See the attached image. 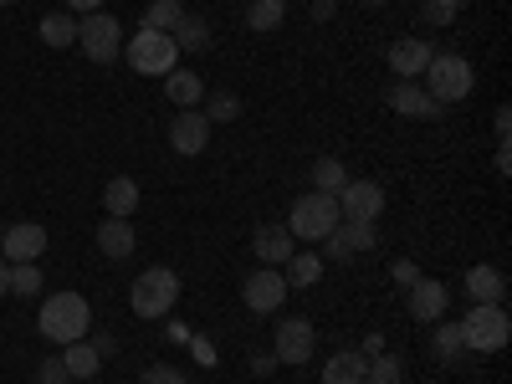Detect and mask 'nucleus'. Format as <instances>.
<instances>
[{"label":"nucleus","mask_w":512,"mask_h":384,"mask_svg":"<svg viewBox=\"0 0 512 384\" xmlns=\"http://www.w3.org/2000/svg\"><path fill=\"white\" fill-rule=\"evenodd\" d=\"M36 384H72V374H67V364H62V359H41Z\"/></svg>","instance_id":"f704fd0d"},{"label":"nucleus","mask_w":512,"mask_h":384,"mask_svg":"<svg viewBox=\"0 0 512 384\" xmlns=\"http://www.w3.org/2000/svg\"><path fill=\"white\" fill-rule=\"evenodd\" d=\"M0 6H11V0H0Z\"/></svg>","instance_id":"de8ad7c7"},{"label":"nucleus","mask_w":512,"mask_h":384,"mask_svg":"<svg viewBox=\"0 0 512 384\" xmlns=\"http://www.w3.org/2000/svg\"><path fill=\"white\" fill-rule=\"evenodd\" d=\"M47 251V231H41L36 221L26 226H6V241H0V256L16 267V262H36V256Z\"/></svg>","instance_id":"ddd939ff"},{"label":"nucleus","mask_w":512,"mask_h":384,"mask_svg":"<svg viewBox=\"0 0 512 384\" xmlns=\"http://www.w3.org/2000/svg\"><path fill=\"white\" fill-rule=\"evenodd\" d=\"M354 175H349V164L338 159V154H323L318 164H313V190H323V195H338Z\"/></svg>","instance_id":"4be33fe9"},{"label":"nucleus","mask_w":512,"mask_h":384,"mask_svg":"<svg viewBox=\"0 0 512 384\" xmlns=\"http://www.w3.org/2000/svg\"><path fill=\"white\" fill-rule=\"evenodd\" d=\"M364 6H384V0H364Z\"/></svg>","instance_id":"c03bdc74"},{"label":"nucleus","mask_w":512,"mask_h":384,"mask_svg":"<svg viewBox=\"0 0 512 384\" xmlns=\"http://www.w3.org/2000/svg\"><path fill=\"white\" fill-rule=\"evenodd\" d=\"M446 303H451V287L436 282V277H420L410 287V318H420V323H441L446 318Z\"/></svg>","instance_id":"f8f14e48"},{"label":"nucleus","mask_w":512,"mask_h":384,"mask_svg":"<svg viewBox=\"0 0 512 384\" xmlns=\"http://www.w3.org/2000/svg\"><path fill=\"white\" fill-rule=\"evenodd\" d=\"M123 57H128V67L134 72H144V77H169L180 67V47H175V36L169 31H134L128 36V47H123Z\"/></svg>","instance_id":"423d86ee"},{"label":"nucleus","mask_w":512,"mask_h":384,"mask_svg":"<svg viewBox=\"0 0 512 384\" xmlns=\"http://www.w3.org/2000/svg\"><path fill=\"white\" fill-rule=\"evenodd\" d=\"M164 93H169V103H175V108H200L205 103V77L175 67V72L164 77Z\"/></svg>","instance_id":"6ab92c4d"},{"label":"nucleus","mask_w":512,"mask_h":384,"mask_svg":"<svg viewBox=\"0 0 512 384\" xmlns=\"http://www.w3.org/2000/svg\"><path fill=\"white\" fill-rule=\"evenodd\" d=\"M338 200L333 195H323V190H313V195H297V205H292V216H287V231H292V241H308V246H318L323 236H333L338 231Z\"/></svg>","instance_id":"39448f33"},{"label":"nucleus","mask_w":512,"mask_h":384,"mask_svg":"<svg viewBox=\"0 0 512 384\" xmlns=\"http://www.w3.org/2000/svg\"><path fill=\"white\" fill-rule=\"evenodd\" d=\"M420 77H425V93H431L441 108H446V103H461V98H472V88H477L472 62L456 57V52H436L431 67H425Z\"/></svg>","instance_id":"7ed1b4c3"},{"label":"nucleus","mask_w":512,"mask_h":384,"mask_svg":"<svg viewBox=\"0 0 512 384\" xmlns=\"http://www.w3.org/2000/svg\"><path fill=\"white\" fill-rule=\"evenodd\" d=\"M205 144H210V118H205L200 108L175 113V123H169V149L195 159V154H205Z\"/></svg>","instance_id":"9b49d317"},{"label":"nucleus","mask_w":512,"mask_h":384,"mask_svg":"<svg viewBox=\"0 0 512 384\" xmlns=\"http://www.w3.org/2000/svg\"><path fill=\"white\" fill-rule=\"evenodd\" d=\"M282 16H287L282 0H251V6H246V26H251V31H277Z\"/></svg>","instance_id":"bb28decb"},{"label":"nucleus","mask_w":512,"mask_h":384,"mask_svg":"<svg viewBox=\"0 0 512 384\" xmlns=\"http://www.w3.org/2000/svg\"><path fill=\"white\" fill-rule=\"evenodd\" d=\"M461 323V344L466 354H497L507 349V338H512V318L502 303H472V313L456 318Z\"/></svg>","instance_id":"f03ea898"},{"label":"nucleus","mask_w":512,"mask_h":384,"mask_svg":"<svg viewBox=\"0 0 512 384\" xmlns=\"http://www.w3.org/2000/svg\"><path fill=\"white\" fill-rule=\"evenodd\" d=\"M134 246H139V236H134V226H128L123 216H108V221L98 226V251L108 256V262H128V256H134Z\"/></svg>","instance_id":"f3484780"},{"label":"nucleus","mask_w":512,"mask_h":384,"mask_svg":"<svg viewBox=\"0 0 512 384\" xmlns=\"http://www.w3.org/2000/svg\"><path fill=\"white\" fill-rule=\"evenodd\" d=\"M169 36H175V47H180V52H205V47H210V26H205V16H190V11L180 16V26L169 31Z\"/></svg>","instance_id":"a878e982"},{"label":"nucleus","mask_w":512,"mask_h":384,"mask_svg":"<svg viewBox=\"0 0 512 384\" xmlns=\"http://www.w3.org/2000/svg\"><path fill=\"white\" fill-rule=\"evenodd\" d=\"M180 16H185L180 0H154V6L144 11V31H175Z\"/></svg>","instance_id":"cd10ccee"},{"label":"nucleus","mask_w":512,"mask_h":384,"mask_svg":"<svg viewBox=\"0 0 512 384\" xmlns=\"http://www.w3.org/2000/svg\"><path fill=\"white\" fill-rule=\"evenodd\" d=\"M431 57H436L431 41L405 36V41H395V47H390V72H400V82H415L425 67H431Z\"/></svg>","instance_id":"4468645a"},{"label":"nucleus","mask_w":512,"mask_h":384,"mask_svg":"<svg viewBox=\"0 0 512 384\" xmlns=\"http://www.w3.org/2000/svg\"><path fill=\"white\" fill-rule=\"evenodd\" d=\"M287 277H282V267H256L246 282H241V303L251 308V313H282V303H287Z\"/></svg>","instance_id":"6e6552de"},{"label":"nucleus","mask_w":512,"mask_h":384,"mask_svg":"<svg viewBox=\"0 0 512 384\" xmlns=\"http://www.w3.org/2000/svg\"><path fill=\"white\" fill-rule=\"evenodd\" d=\"M200 113H205L210 123H236V113H241V98H236V93H210Z\"/></svg>","instance_id":"7c9ffc66"},{"label":"nucleus","mask_w":512,"mask_h":384,"mask_svg":"<svg viewBox=\"0 0 512 384\" xmlns=\"http://www.w3.org/2000/svg\"><path fill=\"white\" fill-rule=\"evenodd\" d=\"M390 277H395L400 287H415V282H420V272H415V262H395V272H390Z\"/></svg>","instance_id":"4c0bfd02"},{"label":"nucleus","mask_w":512,"mask_h":384,"mask_svg":"<svg viewBox=\"0 0 512 384\" xmlns=\"http://www.w3.org/2000/svg\"><path fill=\"white\" fill-rule=\"evenodd\" d=\"M272 354H277L282 364H308V359L318 354V328H313L308 318H282Z\"/></svg>","instance_id":"1a4fd4ad"},{"label":"nucleus","mask_w":512,"mask_h":384,"mask_svg":"<svg viewBox=\"0 0 512 384\" xmlns=\"http://www.w3.org/2000/svg\"><path fill=\"white\" fill-rule=\"evenodd\" d=\"M62 364H67V374H72V379H93V374L103 369V359H98V349L88 344V338L67 344V349H62Z\"/></svg>","instance_id":"b1692460"},{"label":"nucleus","mask_w":512,"mask_h":384,"mask_svg":"<svg viewBox=\"0 0 512 384\" xmlns=\"http://www.w3.org/2000/svg\"><path fill=\"white\" fill-rule=\"evenodd\" d=\"M103 205H108V216H134L139 210V180H128V175H113L108 190H103Z\"/></svg>","instance_id":"412c9836"},{"label":"nucleus","mask_w":512,"mask_h":384,"mask_svg":"<svg viewBox=\"0 0 512 384\" xmlns=\"http://www.w3.org/2000/svg\"><path fill=\"white\" fill-rule=\"evenodd\" d=\"M180 303V277L169 267H149L134 277V287H128V308H134V318H164L169 308Z\"/></svg>","instance_id":"20e7f679"},{"label":"nucleus","mask_w":512,"mask_h":384,"mask_svg":"<svg viewBox=\"0 0 512 384\" xmlns=\"http://www.w3.org/2000/svg\"><path fill=\"white\" fill-rule=\"evenodd\" d=\"M77 47H82V57L88 62H113L118 52H123V26H118V16H108V11H93V16H82L77 21Z\"/></svg>","instance_id":"0eeeda50"},{"label":"nucleus","mask_w":512,"mask_h":384,"mask_svg":"<svg viewBox=\"0 0 512 384\" xmlns=\"http://www.w3.org/2000/svg\"><path fill=\"white\" fill-rule=\"evenodd\" d=\"M41 41H47V47H72L77 41V16L72 11H52V16H41Z\"/></svg>","instance_id":"393cba45"},{"label":"nucleus","mask_w":512,"mask_h":384,"mask_svg":"<svg viewBox=\"0 0 512 384\" xmlns=\"http://www.w3.org/2000/svg\"><path fill=\"white\" fill-rule=\"evenodd\" d=\"M338 236H344L349 251H374L379 246V231L369 221H338Z\"/></svg>","instance_id":"c756f323"},{"label":"nucleus","mask_w":512,"mask_h":384,"mask_svg":"<svg viewBox=\"0 0 512 384\" xmlns=\"http://www.w3.org/2000/svg\"><path fill=\"white\" fill-rule=\"evenodd\" d=\"M6 292H11V262L0 256V297H6Z\"/></svg>","instance_id":"79ce46f5"},{"label":"nucleus","mask_w":512,"mask_h":384,"mask_svg":"<svg viewBox=\"0 0 512 384\" xmlns=\"http://www.w3.org/2000/svg\"><path fill=\"white\" fill-rule=\"evenodd\" d=\"M88 344L98 349V359H108V354H118V338H113V333H93V338H88Z\"/></svg>","instance_id":"e433bc0d"},{"label":"nucleus","mask_w":512,"mask_h":384,"mask_svg":"<svg viewBox=\"0 0 512 384\" xmlns=\"http://www.w3.org/2000/svg\"><path fill=\"white\" fill-rule=\"evenodd\" d=\"M251 251H256V262H262V267H287L297 241H292L287 226H262V231L251 236Z\"/></svg>","instance_id":"2eb2a0df"},{"label":"nucleus","mask_w":512,"mask_h":384,"mask_svg":"<svg viewBox=\"0 0 512 384\" xmlns=\"http://www.w3.org/2000/svg\"><path fill=\"white\" fill-rule=\"evenodd\" d=\"M364 379H369V359L359 349H338L323 364V384H364Z\"/></svg>","instance_id":"a211bd4d"},{"label":"nucleus","mask_w":512,"mask_h":384,"mask_svg":"<svg viewBox=\"0 0 512 384\" xmlns=\"http://www.w3.org/2000/svg\"><path fill=\"white\" fill-rule=\"evenodd\" d=\"M41 287H47V277H41L36 262H16L11 267V292L16 297H41Z\"/></svg>","instance_id":"c85d7f7f"},{"label":"nucleus","mask_w":512,"mask_h":384,"mask_svg":"<svg viewBox=\"0 0 512 384\" xmlns=\"http://www.w3.org/2000/svg\"><path fill=\"white\" fill-rule=\"evenodd\" d=\"M369 379L400 384V359H395V354H374V359H369Z\"/></svg>","instance_id":"72a5a7b5"},{"label":"nucleus","mask_w":512,"mask_h":384,"mask_svg":"<svg viewBox=\"0 0 512 384\" xmlns=\"http://www.w3.org/2000/svg\"><path fill=\"white\" fill-rule=\"evenodd\" d=\"M36 328H41V338L47 344H77V338H88V328H93V308H88V297L82 292H52L47 303H41V313H36Z\"/></svg>","instance_id":"f257e3e1"},{"label":"nucleus","mask_w":512,"mask_h":384,"mask_svg":"<svg viewBox=\"0 0 512 384\" xmlns=\"http://www.w3.org/2000/svg\"><path fill=\"white\" fill-rule=\"evenodd\" d=\"M364 384H384V379H364Z\"/></svg>","instance_id":"a18cd8bd"},{"label":"nucleus","mask_w":512,"mask_h":384,"mask_svg":"<svg viewBox=\"0 0 512 384\" xmlns=\"http://www.w3.org/2000/svg\"><path fill=\"white\" fill-rule=\"evenodd\" d=\"M502 292H507V277L497 272V267H472L466 272V297H472V303H502Z\"/></svg>","instance_id":"aec40b11"},{"label":"nucleus","mask_w":512,"mask_h":384,"mask_svg":"<svg viewBox=\"0 0 512 384\" xmlns=\"http://www.w3.org/2000/svg\"><path fill=\"white\" fill-rule=\"evenodd\" d=\"M282 6H308V0H282Z\"/></svg>","instance_id":"37998d69"},{"label":"nucleus","mask_w":512,"mask_h":384,"mask_svg":"<svg viewBox=\"0 0 512 384\" xmlns=\"http://www.w3.org/2000/svg\"><path fill=\"white\" fill-rule=\"evenodd\" d=\"M282 277H287V287H318L323 256H318V251H292V262L282 267Z\"/></svg>","instance_id":"5701e85b"},{"label":"nucleus","mask_w":512,"mask_h":384,"mask_svg":"<svg viewBox=\"0 0 512 384\" xmlns=\"http://www.w3.org/2000/svg\"><path fill=\"white\" fill-rule=\"evenodd\" d=\"M512 134V108H497V144H507Z\"/></svg>","instance_id":"ea45409f"},{"label":"nucleus","mask_w":512,"mask_h":384,"mask_svg":"<svg viewBox=\"0 0 512 384\" xmlns=\"http://www.w3.org/2000/svg\"><path fill=\"white\" fill-rule=\"evenodd\" d=\"M308 11H313V21H328L338 6H333V0H308Z\"/></svg>","instance_id":"a19ab883"},{"label":"nucleus","mask_w":512,"mask_h":384,"mask_svg":"<svg viewBox=\"0 0 512 384\" xmlns=\"http://www.w3.org/2000/svg\"><path fill=\"white\" fill-rule=\"evenodd\" d=\"M139 384H185V374H180L175 364H154V369H144Z\"/></svg>","instance_id":"c9c22d12"},{"label":"nucleus","mask_w":512,"mask_h":384,"mask_svg":"<svg viewBox=\"0 0 512 384\" xmlns=\"http://www.w3.org/2000/svg\"><path fill=\"white\" fill-rule=\"evenodd\" d=\"M0 241H6V226H0Z\"/></svg>","instance_id":"49530a36"},{"label":"nucleus","mask_w":512,"mask_h":384,"mask_svg":"<svg viewBox=\"0 0 512 384\" xmlns=\"http://www.w3.org/2000/svg\"><path fill=\"white\" fill-rule=\"evenodd\" d=\"M436 354H441V364H456V359L466 354V344H461V323H441V328H436Z\"/></svg>","instance_id":"2f4dec72"},{"label":"nucleus","mask_w":512,"mask_h":384,"mask_svg":"<svg viewBox=\"0 0 512 384\" xmlns=\"http://www.w3.org/2000/svg\"><path fill=\"white\" fill-rule=\"evenodd\" d=\"M333 200H338V216L344 221H369V226L379 221V210H384V190L374 180H349Z\"/></svg>","instance_id":"9d476101"},{"label":"nucleus","mask_w":512,"mask_h":384,"mask_svg":"<svg viewBox=\"0 0 512 384\" xmlns=\"http://www.w3.org/2000/svg\"><path fill=\"white\" fill-rule=\"evenodd\" d=\"M390 108L400 118H441V103L420 88V82H395L390 88Z\"/></svg>","instance_id":"dca6fc26"},{"label":"nucleus","mask_w":512,"mask_h":384,"mask_svg":"<svg viewBox=\"0 0 512 384\" xmlns=\"http://www.w3.org/2000/svg\"><path fill=\"white\" fill-rule=\"evenodd\" d=\"M67 11L72 16H93V11H103V0H67Z\"/></svg>","instance_id":"58836bf2"},{"label":"nucleus","mask_w":512,"mask_h":384,"mask_svg":"<svg viewBox=\"0 0 512 384\" xmlns=\"http://www.w3.org/2000/svg\"><path fill=\"white\" fill-rule=\"evenodd\" d=\"M456 16H461V0H425V6H420L425 26H451Z\"/></svg>","instance_id":"473e14b6"}]
</instances>
